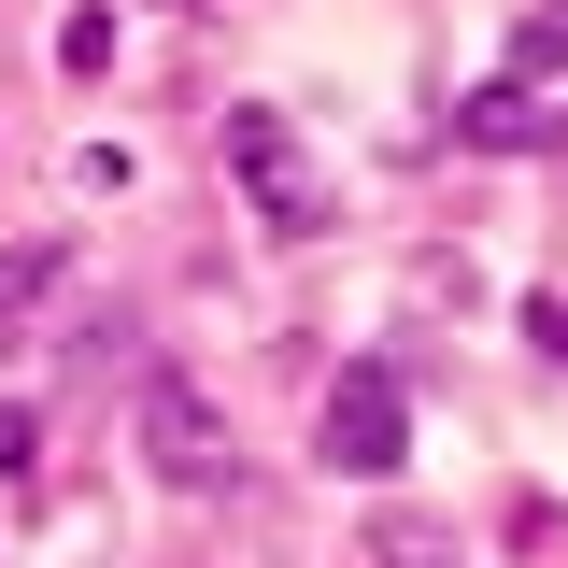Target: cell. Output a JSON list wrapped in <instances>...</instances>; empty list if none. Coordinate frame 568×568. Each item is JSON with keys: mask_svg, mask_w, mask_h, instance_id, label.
Listing matches in <instances>:
<instances>
[{"mask_svg": "<svg viewBox=\"0 0 568 568\" xmlns=\"http://www.w3.org/2000/svg\"><path fill=\"white\" fill-rule=\"evenodd\" d=\"M213 156H227V185L256 200V227H271V242H313V227L342 213V200H327V171L298 156V129H284V114H256V100H227Z\"/></svg>", "mask_w": 568, "mask_h": 568, "instance_id": "1", "label": "cell"}, {"mask_svg": "<svg viewBox=\"0 0 568 568\" xmlns=\"http://www.w3.org/2000/svg\"><path fill=\"white\" fill-rule=\"evenodd\" d=\"M142 455H156L171 497H242V440L213 426V398L185 369H142Z\"/></svg>", "mask_w": 568, "mask_h": 568, "instance_id": "2", "label": "cell"}, {"mask_svg": "<svg viewBox=\"0 0 568 568\" xmlns=\"http://www.w3.org/2000/svg\"><path fill=\"white\" fill-rule=\"evenodd\" d=\"M313 440H327V469H355V484H384V469L413 455V384H398L384 355H355L342 384H327V413H313Z\"/></svg>", "mask_w": 568, "mask_h": 568, "instance_id": "3", "label": "cell"}, {"mask_svg": "<svg viewBox=\"0 0 568 568\" xmlns=\"http://www.w3.org/2000/svg\"><path fill=\"white\" fill-rule=\"evenodd\" d=\"M455 142H469V156H540V142H568V129L540 114V85H511V71H497V85L455 100Z\"/></svg>", "mask_w": 568, "mask_h": 568, "instance_id": "4", "label": "cell"}, {"mask_svg": "<svg viewBox=\"0 0 568 568\" xmlns=\"http://www.w3.org/2000/svg\"><path fill=\"white\" fill-rule=\"evenodd\" d=\"M355 568H469V540H455L440 511H369V540H355Z\"/></svg>", "mask_w": 568, "mask_h": 568, "instance_id": "5", "label": "cell"}, {"mask_svg": "<svg viewBox=\"0 0 568 568\" xmlns=\"http://www.w3.org/2000/svg\"><path fill=\"white\" fill-rule=\"evenodd\" d=\"M568 71V0H540L526 29H511V85H555Z\"/></svg>", "mask_w": 568, "mask_h": 568, "instance_id": "6", "label": "cell"}, {"mask_svg": "<svg viewBox=\"0 0 568 568\" xmlns=\"http://www.w3.org/2000/svg\"><path fill=\"white\" fill-rule=\"evenodd\" d=\"M29 484H43V426L0 398V497H29Z\"/></svg>", "mask_w": 568, "mask_h": 568, "instance_id": "7", "label": "cell"}, {"mask_svg": "<svg viewBox=\"0 0 568 568\" xmlns=\"http://www.w3.org/2000/svg\"><path fill=\"white\" fill-rule=\"evenodd\" d=\"M526 342H540V355L568 369V298H526Z\"/></svg>", "mask_w": 568, "mask_h": 568, "instance_id": "8", "label": "cell"}]
</instances>
